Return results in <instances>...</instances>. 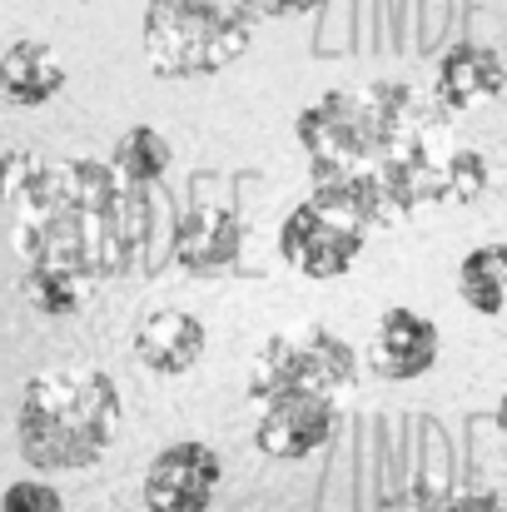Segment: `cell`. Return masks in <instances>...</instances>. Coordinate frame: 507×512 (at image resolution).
<instances>
[{
  "instance_id": "1",
  "label": "cell",
  "mask_w": 507,
  "mask_h": 512,
  "mask_svg": "<svg viewBox=\"0 0 507 512\" xmlns=\"http://www.w3.org/2000/svg\"><path fill=\"white\" fill-rule=\"evenodd\" d=\"M294 135L309 155L314 194L363 234L418 209L473 204L488 189V155L453 140L448 115L403 80H368L319 95Z\"/></svg>"
},
{
  "instance_id": "2",
  "label": "cell",
  "mask_w": 507,
  "mask_h": 512,
  "mask_svg": "<svg viewBox=\"0 0 507 512\" xmlns=\"http://www.w3.org/2000/svg\"><path fill=\"white\" fill-rule=\"evenodd\" d=\"M145 239V209L100 160H60L40 199L15 219V249L25 264H55L85 284L130 269Z\"/></svg>"
},
{
  "instance_id": "3",
  "label": "cell",
  "mask_w": 507,
  "mask_h": 512,
  "mask_svg": "<svg viewBox=\"0 0 507 512\" xmlns=\"http://www.w3.org/2000/svg\"><path fill=\"white\" fill-rule=\"evenodd\" d=\"M115 433H120V388L95 363H55L20 388L15 443L20 458L40 473L95 468L115 448Z\"/></svg>"
},
{
  "instance_id": "4",
  "label": "cell",
  "mask_w": 507,
  "mask_h": 512,
  "mask_svg": "<svg viewBox=\"0 0 507 512\" xmlns=\"http://www.w3.org/2000/svg\"><path fill=\"white\" fill-rule=\"evenodd\" d=\"M259 20V0H150L140 20L145 60L160 80L219 75L249 50Z\"/></svg>"
},
{
  "instance_id": "5",
  "label": "cell",
  "mask_w": 507,
  "mask_h": 512,
  "mask_svg": "<svg viewBox=\"0 0 507 512\" xmlns=\"http://www.w3.org/2000/svg\"><path fill=\"white\" fill-rule=\"evenodd\" d=\"M358 368H353V348L338 339L334 329L309 324L299 334H274L254 353L249 363V398L254 403H274L289 393H314V398H338L343 388H353Z\"/></svg>"
},
{
  "instance_id": "6",
  "label": "cell",
  "mask_w": 507,
  "mask_h": 512,
  "mask_svg": "<svg viewBox=\"0 0 507 512\" xmlns=\"http://www.w3.org/2000/svg\"><path fill=\"white\" fill-rule=\"evenodd\" d=\"M363 239H368V234H363L348 214H338V209L319 204V199H304V204L289 209V219H284V229H279V254H284L289 269H299L304 279L329 284V279H343V274L358 264Z\"/></svg>"
},
{
  "instance_id": "7",
  "label": "cell",
  "mask_w": 507,
  "mask_h": 512,
  "mask_svg": "<svg viewBox=\"0 0 507 512\" xmlns=\"http://www.w3.org/2000/svg\"><path fill=\"white\" fill-rule=\"evenodd\" d=\"M224 483V463L209 443L184 438L155 453L145 473V508L150 512H204Z\"/></svg>"
},
{
  "instance_id": "8",
  "label": "cell",
  "mask_w": 507,
  "mask_h": 512,
  "mask_svg": "<svg viewBox=\"0 0 507 512\" xmlns=\"http://www.w3.org/2000/svg\"><path fill=\"white\" fill-rule=\"evenodd\" d=\"M338 403L334 398H314V393H289V398H274L264 403L259 413V428H254V448L264 458H279V463H299L309 453H319L324 443H334L338 433Z\"/></svg>"
},
{
  "instance_id": "9",
  "label": "cell",
  "mask_w": 507,
  "mask_h": 512,
  "mask_svg": "<svg viewBox=\"0 0 507 512\" xmlns=\"http://www.w3.org/2000/svg\"><path fill=\"white\" fill-rule=\"evenodd\" d=\"M239 244H244V224L229 204H189L174 224V264L194 279H219L239 264Z\"/></svg>"
},
{
  "instance_id": "10",
  "label": "cell",
  "mask_w": 507,
  "mask_h": 512,
  "mask_svg": "<svg viewBox=\"0 0 507 512\" xmlns=\"http://www.w3.org/2000/svg\"><path fill=\"white\" fill-rule=\"evenodd\" d=\"M507 85L503 55L483 40H463L438 60V85H433V105L443 115H468L488 100H498Z\"/></svg>"
},
{
  "instance_id": "11",
  "label": "cell",
  "mask_w": 507,
  "mask_h": 512,
  "mask_svg": "<svg viewBox=\"0 0 507 512\" xmlns=\"http://www.w3.org/2000/svg\"><path fill=\"white\" fill-rule=\"evenodd\" d=\"M368 363L383 373V378H423L433 363H438V329L418 314V309H388L373 329L368 343Z\"/></svg>"
},
{
  "instance_id": "12",
  "label": "cell",
  "mask_w": 507,
  "mask_h": 512,
  "mask_svg": "<svg viewBox=\"0 0 507 512\" xmlns=\"http://www.w3.org/2000/svg\"><path fill=\"white\" fill-rule=\"evenodd\" d=\"M204 348H209L204 324L184 309H160L135 329V358L160 378H184L189 368H199Z\"/></svg>"
},
{
  "instance_id": "13",
  "label": "cell",
  "mask_w": 507,
  "mask_h": 512,
  "mask_svg": "<svg viewBox=\"0 0 507 512\" xmlns=\"http://www.w3.org/2000/svg\"><path fill=\"white\" fill-rule=\"evenodd\" d=\"M60 90H65V65L55 60L50 45H40V40H15V45L0 55V100H5V105L35 110V105H50Z\"/></svg>"
},
{
  "instance_id": "14",
  "label": "cell",
  "mask_w": 507,
  "mask_h": 512,
  "mask_svg": "<svg viewBox=\"0 0 507 512\" xmlns=\"http://www.w3.org/2000/svg\"><path fill=\"white\" fill-rule=\"evenodd\" d=\"M90 289H95V284H85L80 274L55 269V264H25V274H20V299H25L35 314H45V319H70V314H80V309L90 304Z\"/></svg>"
},
{
  "instance_id": "15",
  "label": "cell",
  "mask_w": 507,
  "mask_h": 512,
  "mask_svg": "<svg viewBox=\"0 0 507 512\" xmlns=\"http://www.w3.org/2000/svg\"><path fill=\"white\" fill-rule=\"evenodd\" d=\"M169 160H174V150H169L165 135L150 130V125H135V130L120 135V145H115V155H110V174H115L125 189H150V184L165 179Z\"/></svg>"
},
{
  "instance_id": "16",
  "label": "cell",
  "mask_w": 507,
  "mask_h": 512,
  "mask_svg": "<svg viewBox=\"0 0 507 512\" xmlns=\"http://www.w3.org/2000/svg\"><path fill=\"white\" fill-rule=\"evenodd\" d=\"M458 294L468 309L498 319L503 314V294H507V249L503 244H478L463 254L458 264Z\"/></svg>"
},
{
  "instance_id": "17",
  "label": "cell",
  "mask_w": 507,
  "mask_h": 512,
  "mask_svg": "<svg viewBox=\"0 0 507 512\" xmlns=\"http://www.w3.org/2000/svg\"><path fill=\"white\" fill-rule=\"evenodd\" d=\"M373 512H503V498L493 488H438L428 478L388 493Z\"/></svg>"
},
{
  "instance_id": "18",
  "label": "cell",
  "mask_w": 507,
  "mask_h": 512,
  "mask_svg": "<svg viewBox=\"0 0 507 512\" xmlns=\"http://www.w3.org/2000/svg\"><path fill=\"white\" fill-rule=\"evenodd\" d=\"M45 179H50V160L45 155H35V150H5L0 155V209L10 219H20L40 199Z\"/></svg>"
},
{
  "instance_id": "19",
  "label": "cell",
  "mask_w": 507,
  "mask_h": 512,
  "mask_svg": "<svg viewBox=\"0 0 507 512\" xmlns=\"http://www.w3.org/2000/svg\"><path fill=\"white\" fill-rule=\"evenodd\" d=\"M0 512H65V498H60V488L25 478V483H10L0 493Z\"/></svg>"
},
{
  "instance_id": "20",
  "label": "cell",
  "mask_w": 507,
  "mask_h": 512,
  "mask_svg": "<svg viewBox=\"0 0 507 512\" xmlns=\"http://www.w3.org/2000/svg\"><path fill=\"white\" fill-rule=\"evenodd\" d=\"M324 0H259L264 15H314Z\"/></svg>"
},
{
  "instance_id": "21",
  "label": "cell",
  "mask_w": 507,
  "mask_h": 512,
  "mask_svg": "<svg viewBox=\"0 0 507 512\" xmlns=\"http://www.w3.org/2000/svg\"><path fill=\"white\" fill-rule=\"evenodd\" d=\"M75 5H95V0H75Z\"/></svg>"
}]
</instances>
